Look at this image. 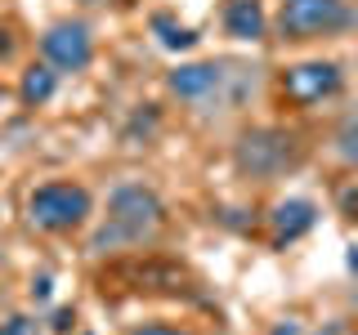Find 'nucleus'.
Returning a JSON list of instances; mask_svg holds the SVG:
<instances>
[{
    "mask_svg": "<svg viewBox=\"0 0 358 335\" xmlns=\"http://www.w3.org/2000/svg\"><path fill=\"white\" fill-rule=\"evenodd\" d=\"M336 152L350 165H358V121H345V126L336 130Z\"/></svg>",
    "mask_w": 358,
    "mask_h": 335,
    "instance_id": "11",
    "label": "nucleus"
},
{
    "mask_svg": "<svg viewBox=\"0 0 358 335\" xmlns=\"http://www.w3.org/2000/svg\"><path fill=\"white\" fill-rule=\"evenodd\" d=\"M238 170L242 174H251V179H278V174H287V170H296L300 165V143H296V134H287V130H273V126H264V130H246L242 139H238Z\"/></svg>",
    "mask_w": 358,
    "mask_h": 335,
    "instance_id": "3",
    "label": "nucleus"
},
{
    "mask_svg": "<svg viewBox=\"0 0 358 335\" xmlns=\"http://www.w3.org/2000/svg\"><path fill=\"white\" fill-rule=\"evenodd\" d=\"M134 335H188V331H175V327H139Z\"/></svg>",
    "mask_w": 358,
    "mask_h": 335,
    "instance_id": "14",
    "label": "nucleus"
},
{
    "mask_svg": "<svg viewBox=\"0 0 358 335\" xmlns=\"http://www.w3.org/2000/svg\"><path fill=\"white\" fill-rule=\"evenodd\" d=\"M309 228H313V206H309V201L291 197V201H278V206H273L278 241H291V237H300V232H309Z\"/></svg>",
    "mask_w": 358,
    "mask_h": 335,
    "instance_id": "9",
    "label": "nucleus"
},
{
    "mask_svg": "<svg viewBox=\"0 0 358 335\" xmlns=\"http://www.w3.org/2000/svg\"><path fill=\"white\" fill-rule=\"evenodd\" d=\"M215 85H220V72L210 63H184L171 72V89L179 98H206Z\"/></svg>",
    "mask_w": 358,
    "mask_h": 335,
    "instance_id": "8",
    "label": "nucleus"
},
{
    "mask_svg": "<svg viewBox=\"0 0 358 335\" xmlns=\"http://www.w3.org/2000/svg\"><path fill=\"white\" fill-rule=\"evenodd\" d=\"M341 85H345L341 67L322 63V59L296 63V67H287V72H282V98H287V103H296V107H313V103H322V98H336V94H341Z\"/></svg>",
    "mask_w": 358,
    "mask_h": 335,
    "instance_id": "5",
    "label": "nucleus"
},
{
    "mask_svg": "<svg viewBox=\"0 0 358 335\" xmlns=\"http://www.w3.org/2000/svg\"><path fill=\"white\" fill-rule=\"evenodd\" d=\"M9 50H14V40H9V31H5V27H0V59H5V54H9Z\"/></svg>",
    "mask_w": 358,
    "mask_h": 335,
    "instance_id": "15",
    "label": "nucleus"
},
{
    "mask_svg": "<svg viewBox=\"0 0 358 335\" xmlns=\"http://www.w3.org/2000/svg\"><path fill=\"white\" fill-rule=\"evenodd\" d=\"M41 50H45V63L59 67V72H81L94 59V36H90L85 22H54L50 31L41 36Z\"/></svg>",
    "mask_w": 358,
    "mask_h": 335,
    "instance_id": "6",
    "label": "nucleus"
},
{
    "mask_svg": "<svg viewBox=\"0 0 358 335\" xmlns=\"http://www.w3.org/2000/svg\"><path fill=\"white\" fill-rule=\"evenodd\" d=\"M354 22L345 0H282L278 9V31L282 40H318V36H336Z\"/></svg>",
    "mask_w": 358,
    "mask_h": 335,
    "instance_id": "4",
    "label": "nucleus"
},
{
    "mask_svg": "<svg viewBox=\"0 0 358 335\" xmlns=\"http://www.w3.org/2000/svg\"><path fill=\"white\" fill-rule=\"evenodd\" d=\"M162 223H166V206H162V197H157L152 188L121 184L117 193L108 197V215H103V223H99L90 251L108 255V251L143 246V241H152L157 232H162Z\"/></svg>",
    "mask_w": 358,
    "mask_h": 335,
    "instance_id": "1",
    "label": "nucleus"
},
{
    "mask_svg": "<svg viewBox=\"0 0 358 335\" xmlns=\"http://www.w3.org/2000/svg\"><path fill=\"white\" fill-rule=\"evenodd\" d=\"M90 210H94L90 188L72 184V179H50V184L31 188L27 197V219L41 232H72L90 219Z\"/></svg>",
    "mask_w": 358,
    "mask_h": 335,
    "instance_id": "2",
    "label": "nucleus"
},
{
    "mask_svg": "<svg viewBox=\"0 0 358 335\" xmlns=\"http://www.w3.org/2000/svg\"><path fill=\"white\" fill-rule=\"evenodd\" d=\"M0 335H36V327H31V318L14 313V318H5V322H0Z\"/></svg>",
    "mask_w": 358,
    "mask_h": 335,
    "instance_id": "13",
    "label": "nucleus"
},
{
    "mask_svg": "<svg viewBox=\"0 0 358 335\" xmlns=\"http://www.w3.org/2000/svg\"><path fill=\"white\" fill-rule=\"evenodd\" d=\"M157 27H162L166 31V45H171V50H188V45H193V36H188V31L184 27H171V22H166V18H157Z\"/></svg>",
    "mask_w": 358,
    "mask_h": 335,
    "instance_id": "12",
    "label": "nucleus"
},
{
    "mask_svg": "<svg viewBox=\"0 0 358 335\" xmlns=\"http://www.w3.org/2000/svg\"><path fill=\"white\" fill-rule=\"evenodd\" d=\"M54 85H59L54 67L36 63V67H27V72H22L18 94H22V103H27V107H41V103H50V98H54Z\"/></svg>",
    "mask_w": 358,
    "mask_h": 335,
    "instance_id": "10",
    "label": "nucleus"
},
{
    "mask_svg": "<svg viewBox=\"0 0 358 335\" xmlns=\"http://www.w3.org/2000/svg\"><path fill=\"white\" fill-rule=\"evenodd\" d=\"M224 27L238 40H260L264 36V9L260 0H229L224 5Z\"/></svg>",
    "mask_w": 358,
    "mask_h": 335,
    "instance_id": "7",
    "label": "nucleus"
}]
</instances>
